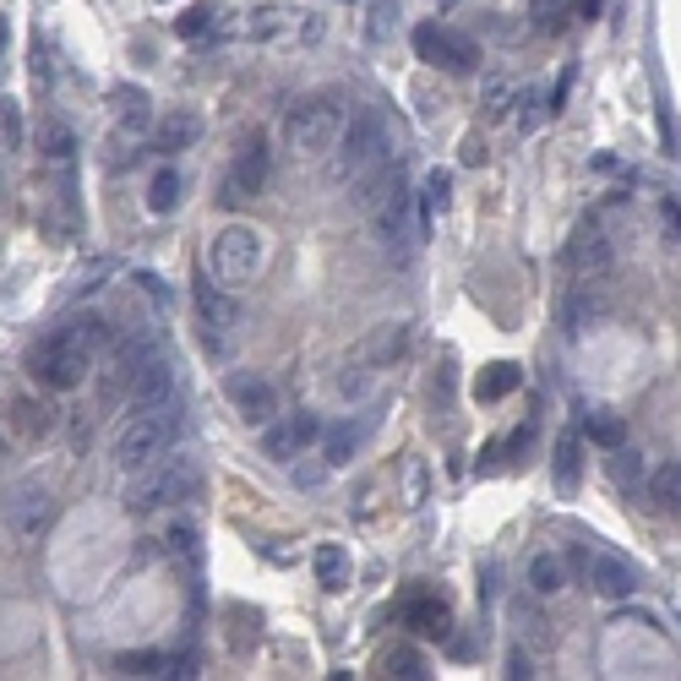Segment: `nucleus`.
<instances>
[{
  "label": "nucleus",
  "instance_id": "f704fd0d",
  "mask_svg": "<svg viewBox=\"0 0 681 681\" xmlns=\"http://www.w3.org/2000/svg\"><path fill=\"white\" fill-rule=\"evenodd\" d=\"M447 202H453V175H431L425 180V213H447Z\"/></svg>",
  "mask_w": 681,
  "mask_h": 681
},
{
  "label": "nucleus",
  "instance_id": "4be33fe9",
  "mask_svg": "<svg viewBox=\"0 0 681 681\" xmlns=\"http://www.w3.org/2000/svg\"><path fill=\"white\" fill-rule=\"evenodd\" d=\"M180 208V175L175 169H158L147 180V213H175Z\"/></svg>",
  "mask_w": 681,
  "mask_h": 681
},
{
  "label": "nucleus",
  "instance_id": "423d86ee",
  "mask_svg": "<svg viewBox=\"0 0 681 681\" xmlns=\"http://www.w3.org/2000/svg\"><path fill=\"white\" fill-rule=\"evenodd\" d=\"M197 485H202L197 464H191V458H175V464H164V469H142V480L132 485L126 502H132L136 513H153V507H169V502L197 496Z\"/></svg>",
  "mask_w": 681,
  "mask_h": 681
},
{
  "label": "nucleus",
  "instance_id": "b1692460",
  "mask_svg": "<svg viewBox=\"0 0 681 681\" xmlns=\"http://www.w3.org/2000/svg\"><path fill=\"white\" fill-rule=\"evenodd\" d=\"M600 316H605V305H600L594 294H572V300L561 305V327H572V333H589Z\"/></svg>",
  "mask_w": 681,
  "mask_h": 681
},
{
  "label": "nucleus",
  "instance_id": "9b49d317",
  "mask_svg": "<svg viewBox=\"0 0 681 681\" xmlns=\"http://www.w3.org/2000/svg\"><path fill=\"white\" fill-rule=\"evenodd\" d=\"M616 263V246H611V235L600 230V224H583L578 235H567V246H561V268L572 272V278H594V272H605Z\"/></svg>",
  "mask_w": 681,
  "mask_h": 681
},
{
  "label": "nucleus",
  "instance_id": "39448f33",
  "mask_svg": "<svg viewBox=\"0 0 681 681\" xmlns=\"http://www.w3.org/2000/svg\"><path fill=\"white\" fill-rule=\"evenodd\" d=\"M338 132H344V110H338V99H327V93L300 99V104H289V115H283V136H289V147H294L300 158L333 153Z\"/></svg>",
  "mask_w": 681,
  "mask_h": 681
},
{
  "label": "nucleus",
  "instance_id": "c9c22d12",
  "mask_svg": "<svg viewBox=\"0 0 681 681\" xmlns=\"http://www.w3.org/2000/svg\"><path fill=\"white\" fill-rule=\"evenodd\" d=\"M164 666H169L164 655H126V660H121L126 677H164Z\"/></svg>",
  "mask_w": 681,
  "mask_h": 681
},
{
  "label": "nucleus",
  "instance_id": "ea45409f",
  "mask_svg": "<svg viewBox=\"0 0 681 681\" xmlns=\"http://www.w3.org/2000/svg\"><path fill=\"white\" fill-rule=\"evenodd\" d=\"M388 671H393V677H425V671H420V655H409V649L388 655Z\"/></svg>",
  "mask_w": 681,
  "mask_h": 681
},
{
  "label": "nucleus",
  "instance_id": "2eb2a0df",
  "mask_svg": "<svg viewBox=\"0 0 681 681\" xmlns=\"http://www.w3.org/2000/svg\"><path fill=\"white\" fill-rule=\"evenodd\" d=\"M589 583H594V594H600V600H633L638 572H633V561H627V556L600 550V556L589 561Z\"/></svg>",
  "mask_w": 681,
  "mask_h": 681
},
{
  "label": "nucleus",
  "instance_id": "ddd939ff",
  "mask_svg": "<svg viewBox=\"0 0 681 681\" xmlns=\"http://www.w3.org/2000/svg\"><path fill=\"white\" fill-rule=\"evenodd\" d=\"M49 491L44 485H22L16 496H11V507H5V529H11V540H38L44 535V524H49Z\"/></svg>",
  "mask_w": 681,
  "mask_h": 681
},
{
  "label": "nucleus",
  "instance_id": "cd10ccee",
  "mask_svg": "<svg viewBox=\"0 0 681 681\" xmlns=\"http://www.w3.org/2000/svg\"><path fill=\"white\" fill-rule=\"evenodd\" d=\"M377 377H382V371H371V366H360V360H355V366L338 377V393H344L349 404H360V399H371V393H377Z\"/></svg>",
  "mask_w": 681,
  "mask_h": 681
},
{
  "label": "nucleus",
  "instance_id": "6e6552de",
  "mask_svg": "<svg viewBox=\"0 0 681 681\" xmlns=\"http://www.w3.org/2000/svg\"><path fill=\"white\" fill-rule=\"evenodd\" d=\"M414 55L425 66H442V71H469L480 60L475 38H464L458 27H442V22H420L414 27Z\"/></svg>",
  "mask_w": 681,
  "mask_h": 681
},
{
  "label": "nucleus",
  "instance_id": "0eeeda50",
  "mask_svg": "<svg viewBox=\"0 0 681 681\" xmlns=\"http://www.w3.org/2000/svg\"><path fill=\"white\" fill-rule=\"evenodd\" d=\"M371 213V230H377V241L382 246H399V252H409L414 241H420V213H414V191L404 186V175L366 208Z\"/></svg>",
  "mask_w": 681,
  "mask_h": 681
},
{
  "label": "nucleus",
  "instance_id": "aec40b11",
  "mask_svg": "<svg viewBox=\"0 0 681 681\" xmlns=\"http://www.w3.org/2000/svg\"><path fill=\"white\" fill-rule=\"evenodd\" d=\"M518 382H524V371H518V366H507V360H496V366H485V371H480L475 399H480V404H496V399H507Z\"/></svg>",
  "mask_w": 681,
  "mask_h": 681
},
{
  "label": "nucleus",
  "instance_id": "37998d69",
  "mask_svg": "<svg viewBox=\"0 0 681 681\" xmlns=\"http://www.w3.org/2000/svg\"><path fill=\"white\" fill-rule=\"evenodd\" d=\"M660 213H666V224H671V241H681V208L671 197H660Z\"/></svg>",
  "mask_w": 681,
  "mask_h": 681
},
{
  "label": "nucleus",
  "instance_id": "a19ab883",
  "mask_svg": "<svg viewBox=\"0 0 681 681\" xmlns=\"http://www.w3.org/2000/svg\"><path fill=\"white\" fill-rule=\"evenodd\" d=\"M535 11H540L545 33H556V27H561V0H535Z\"/></svg>",
  "mask_w": 681,
  "mask_h": 681
},
{
  "label": "nucleus",
  "instance_id": "79ce46f5",
  "mask_svg": "<svg viewBox=\"0 0 681 681\" xmlns=\"http://www.w3.org/2000/svg\"><path fill=\"white\" fill-rule=\"evenodd\" d=\"M175 27H180V33H186V38H197V33H202V27H208V11H186V16H180V22H175Z\"/></svg>",
  "mask_w": 681,
  "mask_h": 681
},
{
  "label": "nucleus",
  "instance_id": "4c0bfd02",
  "mask_svg": "<svg viewBox=\"0 0 681 681\" xmlns=\"http://www.w3.org/2000/svg\"><path fill=\"white\" fill-rule=\"evenodd\" d=\"M327 475H333L327 458H322V464H294V485H300V491H305V485H322Z\"/></svg>",
  "mask_w": 681,
  "mask_h": 681
},
{
  "label": "nucleus",
  "instance_id": "4468645a",
  "mask_svg": "<svg viewBox=\"0 0 681 681\" xmlns=\"http://www.w3.org/2000/svg\"><path fill=\"white\" fill-rule=\"evenodd\" d=\"M409 338H414V327H409V322H382V327H371V333L360 338L355 360H360V366H371V371H388V366H399V360L409 355Z\"/></svg>",
  "mask_w": 681,
  "mask_h": 681
},
{
  "label": "nucleus",
  "instance_id": "72a5a7b5",
  "mask_svg": "<svg viewBox=\"0 0 681 681\" xmlns=\"http://www.w3.org/2000/svg\"><path fill=\"white\" fill-rule=\"evenodd\" d=\"M110 272H115V263H110V257H93L88 268L71 278V300H77V294H93V289H99V283H104Z\"/></svg>",
  "mask_w": 681,
  "mask_h": 681
},
{
  "label": "nucleus",
  "instance_id": "2f4dec72",
  "mask_svg": "<svg viewBox=\"0 0 681 681\" xmlns=\"http://www.w3.org/2000/svg\"><path fill=\"white\" fill-rule=\"evenodd\" d=\"M22 104H16V99H0V142H5V147H11V153H16V147H22Z\"/></svg>",
  "mask_w": 681,
  "mask_h": 681
},
{
  "label": "nucleus",
  "instance_id": "393cba45",
  "mask_svg": "<svg viewBox=\"0 0 681 681\" xmlns=\"http://www.w3.org/2000/svg\"><path fill=\"white\" fill-rule=\"evenodd\" d=\"M44 158H49L55 169H71V158H77V136H71V126H60V121L44 126Z\"/></svg>",
  "mask_w": 681,
  "mask_h": 681
},
{
  "label": "nucleus",
  "instance_id": "7c9ffc66",
  "mask_svg": "<svg viewBox=\"0 0 681 681\" xmlns=\"http://www.w3.org/2000/svg\"><path fill=\"white\" fill-rule=\"evenodd\" d=\"M16 420H22V431H27V436H44V431L55 425V409L38 404V399H22V404H16Z\"/></svg>",
  "mask_w": 681,
  "mask_h": 681
},
{
  "label": "nucleus",
  "instance_id": "c85d7f7f",
  "mask_svg": "<svg viewBox=\"0 0 681 681\" xmlns=\"http://www.w3.org/2000/svg\"><path fill=\"white\" fill-rule=\"evenodd\" d=\"M578 475H583L578 436H561V442H556V485H561V491H572V485H578Z\"/></svg>",
  "mask_w": 681,
  "mask_h": 681
},
{
  "label": "nucleus",
  "instance_id": "20e7f679",
  "mask_svg": "<svg viewBox=\"0 0 681 681\" xmlns=\"http://www.w3.org/2000/svg\"><path fill=\"white\" fill-rule=\"evenodd\" d=\"M268 263V246L252 224H224L213 241H208V272L224 283V289H246Z\"/></svg>",
  "mask_w": 681,
  "mask_h": 681
},
{
  "label": "nucleus",
  "instance_id": "dca6fc26",
  "mask_svg": "<svg viewBox=\"0 0 681 681\" xmlns=\"http://www.w3.org/2000/svg\"><path fill=\"white\" fill-rule=\"evenodd\" d=\"M197 311H202L208 333H230V327H235V300H230L224 283H213V278L197 283Z\"/></svg>",
  "mask_w": 681,
  "mask_h": 681
},
{
  "label": "nucleus",
  "instance_id": "1a4fd4ad",
  "mask_svg": "<svg viewBox=\"0 0 681 681\" xmlns=\"http://www.w3.org/2000/svg\"><path fill=\"white\" fill-rule=\"evenodd\" d=\"M268 175H272L268 136H246V142L235 147L230 175H224V197H230V202H246V197H257V191L268 186Z\"/></svg>",
  "mask_w": 681,
  "mask_h": 681
},
{
  "label": "nucleus",
  "instance_id": "f257e3e1",
  "mask_svg": "<svg viewBox=\"0 0 681 681\" xmlns=\"http://www.w3.org/2000/svg\"><path fill=\"white\" fill-rule=\"evenodd\" d=\"M104 338H110V327H104L99 316H71V322H60V327H55L33 355H27L33 382L49 388V393H71V388H82L88 371H93V355L104 349Z\"/></svg>",
  "mask_w": 681,
  "mask_h": 681
},
{
  "label": "nucleus",
  "instance_id": "c756f323",
  "mask_svg": "<svg viewBox=\"0 0 681 681\" xmlns=\"http://www.w3.org/2000/svg\"><path fill=\"white\" fill-rule=\"evenodd\" d=\"M611 475H616V485H638V475H644V458L622 442V447H611Z\"/></svg>",
  "mask_w": 681,
  "mask_h": 681
},
{
  "label": "nucleus",
  "instance_id": "5701e85b",
  "mask_svg": "<svg viewBox=\"0 0 681 681\" xmlns=\"http://www.w3.org/2000/svg\"><path fill=\"white\" fill-rule=\"evenodd\" d=\"M360 436H366V425H333L327 431V442H322V458L338 469V464H349L355 458V447H360Z\"/></svg>",
  "mask_w": 681,
  "mask_h": 681
},
{
  "label": "nucleus",
  "instance_id": "bb28decb",
  "mask_svg": "<svg viewBox=\"0 0 681 681\" xmlns=\"http://www.w3.org/2000/svg\"><path fill=\"white\" fill-rule=\"evenodd\" d=\"M529 583H535V594H556L567 583V561L561 556H535L529 561Z\"/></svg>",
  "mask_w": 681,
  "mask_h": 681
},
{
  "label": "nucleus",
  "instance_id": "473e14b6",
  "mask_svg": "<svg viewBox=\"0 0 681 681\" xmlns=\"http://www.w3.org/2000/svg\"><path fill=\"white\" fill-rule=\"evenodd\" d=\"M655 496H660L671 513H681V458L677 464H666V469L655 475Z\"/></svg>",
  "mask_w": 681,
  "mask_h": 681
},
{
  "label": "nucleus",
  "instance_id": "58836bf2",
  "mask_svg": "<svg viewBox=\"0 0 681 681\" xmlns=\"http://www.w3.org/2000/svg\"><path fill=\"white\" fill-rule=\"evenodd\" d=\"M164 540H169V550H180L186 561H197V556H202V550H197V529H186V524H180V529H169Z\"/></svg>",
  "mask_w": 681,
  "mask_h": 681
},
{
  "label": "nucleus",
  "instance_id": "f3484780",
  "mask_svg": "<svg viewBox=\"0 0 681 681\" xmlns=\"http://www.w3.org/2000/svg\"><path fill=\"white\" fill-rule=\"evenodd\" d=\"M583 436H589L594 447H605V453H611V447H622V442H627V420H622L616 409L589 404V409H583Z\"/></svg>",
  "mask_w": 681,
  "mask_h": 681
},
{
  "label": "nucleus",
  "instance_id": "a211bd4d",
  "mask_svg": "<svg viewBox=\"0 0 681 681\" xmlns=\"http://www.w3.org/2000/svg\"><path fill=\"white\" fill-rule=\"evenodd\" d=\"M404 622L414 627V633H425V638H447V605L431 600V594H414V600H409Z\"/></svg>",
  "mask_w": 681,
  "mask_h": 681
},
{
  "label": "nucleus",
  "instance_id": "6ab92c4d",
  "mask_svg": "<svg viewBox=\"0 0 681 681\" xmlns=\"http://www.w3.org/2000/svg\"><path fill=\"white\" fill-rule=\"evenodd\" d=\"M311 567H316V578H322V589H349V550L344 545H316V556H311Z\"/></svg>",
  "mask_w": 681,
  "mask_h": 681
},
{
  "label": "nucleus",
  "instance_id": "f8f14e48",
  "mask_svg": "<svg viewBox=\"0 0 681 681\" xmlns=\"http://www.w3.org/2000/svg\"><path fill=\"white\" fill-rule=\"evenodd\" d=\"M316 431H322V425H316L311 414H289V420L272 414L268 425H263V458H272V464H294V458L311 447Z\"/></svg>",
  "mask_w": 681,
  "mask_h": 681
},
{
  "label": "nucleus",
  "instance_id": "f03ea898",
  "mask_svg": "<svg viewBox=\"0 0 681 681\" xmlns=\"http://www.w3.org/2000/svg\"><path fill=\"white\" fill-rule=\"evenodd\" d=\"M393 153H399V136L388 126V115L366 110V115H355V121L338 132V142H333V180H338V186H355L360 175L393 164Z\"/></svg>",
  "mask_w": 681,
  "mask_h": 681
},
{
  "label": "nucleus",
  "instance_id": "c03bdc74",
  "mask_svg": "<svg viewBox=\"0 0 681 681\" xmlns=\"http://www.w3.org/2000/svg\"><path fill=\"white\" fill-rule=\"evenodd\" d=\"M480 158H485V142L469 136V142H464V164H480Z\"/></svg>",
  "mask_w": 681,
  "mask_h": 681
},
{
  "label": "nucleus",
  "instance_id": "7ed1b4c3",
  "mask_svg": "<svg viewBox=\"0 0 681 681\" xmlns=\"http://www.w3.org/2000/svg\"><path fill=\"white\" fill-rule=\"evenodd\" d=\"M175 431H180V409H175V399H169V404L142 409V414H132V420L121 425V436H115V464H121L126 475L153 469V464L169 453Z\"/></svg>",
  "mask_w": 681,
  "mask_h": 681
},
{
  "label": "nucleus",
  "instance_id": "412c9836",
  "mask_svg": "<svg viewBox=\"0 0 681 681\" xmlns=\"http://www.w3.org/2000/svg\"><path fill=\"white\" fill-rule=\"evenodd\" d=\"M115 126H121V132H132V136L153 126V99H147L142 88H132V93H121V99H115Z\"/></svg>",
  "mask_w": 681,
  "mask_h": 681
},
{
  "label": "nucleus",
  "instance_id": "9d476101",
  "mask_svg": "<svg viewBox=\"0 0 681 681\" xmlns=\"http://www.w3.org/2000/svg\"><path fill=\"white\" fill-rule=\"evenodd\" d=\"M224 399H230V409H235L246 425H257V431L278 414V388H272L268 377H257V371H230V377H224Z\"/></svg>",
  "mask_w": 681,
  "mask_h": 681
},
{
  "label": "nucleus",
  "instance_id": "e433bc0d",
  "mask_svg": "<svg viewBox=\"0 0 681 681\" xmlns=\"http://www.w3.org/2000/svg\"><path fill=\"white\" fill-rule=\"evenodd\" d=\"M507 99H513V82L491 77V82H485V110H491V115H502V110H507Z\"/></svg>",
  "mask_w": 681,
  "mask_h": 681
},
{
  "label": "nucleus",
  "instance_id": "a878e982",
  "mask_svg": "<svg viewBox=\"0 0 681 681\" xmlns=\"http://www.w3.org/2000/svg\"><path fill=\"white\" fill-rule=\"evenodd\" d=\"M197 136H202V121H197L191 110H175V115L158 126V142H164V147H191Z\"/></svg>",
  "mask_w": 681,
  "mask_h": 681
}]
</instances>
